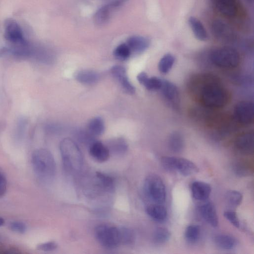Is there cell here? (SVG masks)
<instances>
[{
    "instance_id": "obj_1",
    "label": "cell",
    "mask_w": 254,
    "mask_h": 254,
    "mask_svg": "<svg viewBox=\"0 0 254 254\" xmlns=\"http://www.w3.org/2000/svg\"><path fill=\"white\" fill-rule=\"evenodd\" d=\"M200 87L199 99L206 107L220 108L224 106L228 100L225 89L211 77H205Z\"/></svg>"
},
{
    "instance_id": "obj_2",
    "label": "cell",
    "mask_w": 254,
    "mask_h": 254,
    "mask_svg": "<svg viewBox=\"0 0 254 254\" xmlns=\"http://www.w3.org/2000/svg\"><path fill=\"white\" fill-rule=\"evenodd\" d=\"M31 162L35 174L41 180L49 181L54 178L56 165L50 151L44 148L35 150L32 154Z\"/></svg>"
},
{
    "instance_id": "obj_3",
    "label": "cell",
    "mask_w": 254,
    "mask_h": 254,
    "mask_svg": "<svg viewBox=\"0 0 254 254\" xmlns=\"http://www.w3.org/2000/svg\"><path fill=\"white\" fill-rule=\"evenodd\" d=\"M63 164L67 171L76 172L81 168L83 159L82 153L76 142L70 138L63 139L60 144Z\"/></svg>"
},
{
    "instance_id": "obj_4",
    "label": "cell",
    "mask_w": 254,
    "mask_h": 254,
    "mask_svg": "<svg viewBox=\"0 0 254 254\" xmlns=\"http://www.w3.org/2000/svg\"><path fill=\"white\" fill-rule=\"evenodd\" d=\"M161 163L166 171L176 172L184 176H190L199 171L195 163L182 157L164 156L161 159Z\"/></svg>"
},
{
    "instance_id": "obj_5",
    "label": "cell",
    "mask_w": 254,
    "mask_h": 254,
    "mask_svg": "<svg viewBox=\"0 0 254 254\" xmlns=\"http://www.w3.org/2000/svg\"><path fill=\"white\" fill-rule=\"evenodd\" d=\"M143 189L147 197L155 203L162 204L165 201V186L162 179L157 175L150 174L146 177Z\"/></svg>"
},
{
    "instance_id": "obj_6",
    "label": "cell",
    "mask_w": 254,
    "mask_h": 254,
    "mask_svg": "<svg viewBox=\"0 0 254 254\" xmlns=\"http://www.w3.org/2000/svg\"><path fill=\"white\" fill-rule=\"evenodd\" d=\"M95 236L99 243L105 248L113 249L121 244L119 227L101 224L95 229Z\"/></svg>"
},
{
    "instance_id": "obj_7",
    "label": "cell",
    "mask_w": 254,
    "mask_h": 254,
    "mask_svg": "<svg viewBox=\"0 0 254 254\" xmlns=\"http://www.w3.org/2000/svg\"><path fill=\"white\" fill-rule=\"evenodd\" d=\"M210 59L213 64L222 68H234L238 65L240 62L238 52L228 47L214 50L210 54Z\"/></svg>"
},
{
    "instance_id": "obj_8",
    "label": "cell",
    "mask_w": 254,
    "mask_h": 254,
    "mask_svg": "<svg viewBox=\"0 0 254 254\" xmlns=\"http://www.w3.org/2000/svg\"><path fill=\"white\" fill-rule=\"evenodd\" d=\"M234 115L236 120L241 124L248 125L253 122L254 104L250 101H242L235 107Z\"/></svg>"
},
{
    "instance_id": "obj_9",
    "label": "cell",
    "mask_w": 254,
    "mask_h": 254,
    "mask_svg": "<svg viewBox=\"0 0 254 254\" xmlns=\"http://www.w3.org/2000/svg\"><path fill=\"white\" fill-rule=\"evenodd\" d=\"M5 39L13 45L26 42L19 25L12 19H7L5 22Z\"/></svg>"
},
{
    "instance_id": "obj_10",
    "label": "cell",
    "mask_w": 254,
    "mask_h": 254,
    "mask_svg": "<svg viewBox=\"0 0 254 254\" xmlns=\"http://www.w3.org/2000/svg\"><path fill=\"white\" fill-rule=\"evenodd\" d=\"M211 31L214 36L223 41H231L236 37L233 30L226 23L219 19L212 22Z\"/></svg>"
},
{
    "instance_id": "obj_11",
    "label": "cell",
    "mask_w": 254,
    "mask_h": 254,
    "mask_svg": "<svg viewBox=\"0 0 254 254\" xmlns=\"http://www.w3.org/2000/svg\"><path fill=\"white\" fill-rule=\"evenodd\" d=\"M111 72L126 92L129 94L135 93V87L129 81L126 68L124 66L120 65H114L111 68Z\"/></svg>"
},
{
    "instance_id": "obj_12",
    "label": "cell",
    "mask_w": 254,
    "mask_h": 254,
    "mask_svg": "<svg viewBox=\"0 0 254 254\" xmlns=\"http://www.w3.org/2000/svg\"><path fill=\"white\" fill-rule=\"evenodd\" d=\"M235 145L238 151L241 154H252L254 149L253 132H247L239 136L235 141Z\"/></svg>"
},
{
    "instance_id": "obj_13",
    "label": "cell",
    "mask_w": 254,
    "mask_h": 254,
    "mask_svg": "<svg viewBox=\"0 0 254 254\" xmlns=\"http://www.w3.org/2000/svg\"><path fill=\"white\" fill-rule=\"evenodd\" d=\"M163 96L174 107L178 105L179 91L177 87L172 82L163 79L162 84L160 89Z\"/></svg>"
},
{
    "instance_id": "obj_14",
    "label": "cell",
    "mask_w": 254,
    "mask_h": 254,
    "mask_svg": "<svg viewBox=\"0 0 254 254\" xmlns=\"http://www.w3.org/2000/svg\"><path fill=\"white\" fill-rule=\"evenodd\" d=\"M88 146L90 155L97 161L104 162L108 159L110 151L102 142L95 140Z\"/></svg>"
},
{
    "instance_id": "obj_15",
    "label": "cell",
    "mask_w": 254,
    "mask_h": 254,
    "mask_svg": "<svg viewBox=\"0 0 254 254\" xmlns=\"http://www.w3.org/2000/svg\"><path fill=\"white\" fill-rule=\"evenodd\" d=\"M121 4L119 0L112 2L100 8L94 15V21L98 25L106 24L110 20L112 11Z\"/></svg>"
},
{
    "instance_id": "obj_16",
    "label": "cell",
    "mask_w": 254,
    "mask_h": 254,
    "mask_svg": "<svg viewBox=\"0 0 254 254\" xmlns=\"http://www.w3.org/2000/svg\"><path fill=\"white\" fill-rule=\"evenodd\" d=\"M200 215L209 225L213 227L217 226L218 218L214 204L211 202H207L202 204L199 208Z\"/></svg>"
},
{
    "instance_id": "obj_17",
    "label": "cell",
    "mask_w": 254,
    "mask_h": 254,
    "mask_svg": "<svg viewBox=\"0 0 254 254\" xmlns=\"http://www.w3.org/2000/svg\"><path fill=\"white\" fill-rule=\"evenodd\" d=\"M192 195L196 200L204 201L209 196L211 188L210 186L204 182L196 181L191 186Z\"/></svg>"
},
{
    "instance_id": "obj_18",
    "label": "cell",
    "mask_w": 254,
    "mask_h": 254,
    "mask_svg": "<svg viewBox=\"0 0 254 254\" xmlns=\"http://www.w3.org/2000/svg\"><path fill=\"white\" fill-rule=\"evenodd\" d=\"M216 9L223 15L232 17L237 10L236 0H212Z\"/></svg>"
},
{
    "instance_id": "obj_19",
    "label": "cell",
    "mask_w": 254,
    "mask_h": 254,
    "mask_svg": "<svg viewBox=\"0 0 254 254\" xmlns=\"http://www.w3.org/2000/svg\"><path fill=\"white\" fill-rule=\"evenodd\" d=\"M127 44L131 52L141 53L145 51L149 46L150 41L147 38L141 36H132L127 40Z\"/></svg>"
},
{
    "instance_id": "obj_20",
    "label": "cell",
    "mask_w": 254,
    "mask_h": 254,
    "mask_svg": "<svg viewBox=\"0 0 254 254\" xmlns=\"http://www.w3.org/2000/svg\"><path fill=\"white\" fill-rule=\"evenodd\" d=\"M138 82L147 90L150 91L160 90L163 79L158 77H149L144 72L139 73L137 76Z\"/></svg>"
},
{
    "instance_id": "obj_21",
    "label": "cell",
    "mask_w": 254,
    "mask_h": 254,
    "mask_svg": "<svg viewBox=\"0 0 254 254\" xmlns=\"http://www.w3.org/2000/svg\"><path fill=\"white\" fill-rule=\"evenodd\" d=\"M189 24L195 37L201 41H206L208 38L207 32L202 22L197 18L190 16Z\"/></svg>"
},
{
    "instance_id": "obj_22",
    "label": "cell",
    "mask_w": 254,
    "mask_h": 254,
    "mask_svg": "<svg viewBox=\"0 0 254 254\" xmlns=\"http://www.w3.org/2000/svg\"><path fill=\"white\" fill-rule=\"evenodd\" d=\"M146 211L150 218L158 222L165 221L167 217V209L161 204H150L146 207Z\"/></svg>"
},
{
    "instance_id": "obj_23",
    "label": "cell",
    "mask_w": 254,
    "mask_h": 254,
    "mask_svg": "<svg viewBox=\"0 0 254 254\" xmlns=\"http://www.w3.org/2000/svg\"><path fill=\"white\" fill-rule=\"evenodd\" d=\"M75 78L79 82L85 85H92L96 83L100 78L99 74L90 69H83L77 71Z\"/></svg>"
},
{
    "instance_id": "obj_24",
    "label": "cell",
    "mask_w": 254,
    "mask_h": 254,
    "mask_svg": "<svg viewBox=\"0 0 254 254\" xmlns=\"http://www.w3.org/2000/svg\"><path fill=\"white\" fill-rule=\"evenodd\" d=\"M214 242L219 248L224 250H230L237 245L236 238L228 234H218L214 238Z\"/></svg>"
},
{
    "instance_id": "obj_25",
    "label": "cell",
    "mask_w": 254,
    "mask_h": 254,
    "mask_svg": "<svg viewBox=\"0 0 254 254\" xmlns=\"http://www.w3.org/2000/svg\"><path fill=\"white\" fill-rule=\"evenodd\" d=\"M95 177L98 185L105 191L112 192L115 190V181L112 177L100 172H96Z\"/></svg>"
},
{
    "instance_id": "obj_26",
    "label": "cell",
    "mask_w": 254,
    "mask_h": 254,
    "mask_svg": "<svg viewBox=\"0 0 254 254\" xmlns=\"http://www.w3.org/2000/svg\"><path fill=\"white\" fill-rule=\"evenodd\" d=\"M184 145V139L181 133L174 131L170 134L168 139V146L172 152L174 153L182 152Z\"/></svg>"
},
{
    "instance_id": "obj_27",
    "label": "cell",
    "mask_w": 254,
    "mask_h": 254,
    "mask_svg": "<svg viewBox=\"0 0 254 254\" xmlns=\"http://www.w3.org/2000/svg\"><path fill=\"white\" fill-rule=\"evenodd\" d=\"M87 130L94 137L102 135L105 130L104 121L99 117L92 118L88 123Z\"/></svg>"
},
{
    "instance_id": "obj_28",
    "label": "cell",
    "mask_w": 254,
    "mask_h": 254,
    "mask_svg": "<svg viewBox=\"0 0 254 254\" xmlns=\"http://www.w3.org/2000/svg\"><path fill=\"white\" fill-rule=\"evenodd\" d=\"M110 152L115 154H122L127 149V144L126 140L122 137H118L110 140L107 145Z\"/></svg>"
},
{
    "instance_id": "obj_29",
    "label": "cell",
    "mask_w": 254,
    "mask_h": 254,
    "mask_svg": "<svg viewBox=\"0 0 254 254\" xmlns=\"http://www.w3.org/2000/svg\"><path fill=\"white\" fill-rule=\"evenodd\" d=\"M170 231L164 227H158L153 232L152 239L156 245H162L167 242L170 239Z\"/></svg>"
},
{
    "instance_id": "obj_30",
    "label": "cell",
    "mask_w": 254,
    "mask_h": 254,
    "mask_svg": "<svg viewBox=\"0 0 254 254\" xmlns=\"http://www.w3.org/2000/svg\"><path fill=\"white\" fill-rule=\"evenodd\" d=\"M200 233L199 226L194 224L188 226L185 233L186 241L191 244L195 243L199 239Z\"/></svg>"
},
{
    "instance_id": "obj_31",
    "label": "cell",
    "mask_w": 254,
    "mask_h": 254,
    "mask_svg": "<svg viewBox=\"0 0 254 254\" xmlns=\"http://www.w3.org/2000/svg\"><path fill=\"white\" fill-rule=\"evenodd\" d=\"M232 170L234 174L239 177H244L250 176L252 170L246 163L241 161H236L231 166Z\"/></svg>"
},
{
    "instance_id": "obj_32",
    "label": "cell",
    "mask_w": 254,
    "mask_h": 254,
    "mask_svg": "<svg viewBox=\"0 0 254 254\" xmlns=\"http://www.w3.org/2000/svg\"><path fill=\"white\" fill-rule=\"evenodd\" d=\"M175 62V58L171 54H167L160 59L158 64V69L162 73H168L172 67Z\"/></svg>"
},
{
    "instance_id": "obj_33",
    "label": "cell",
    "mask_w": 254,
    "mask_h": 254,
    "mask_svg": "<svg viewBox=\"0 0 254 254\" xmlns=\"http://www.w3.org/2000/svg\"><path fill=\"white\" fill-rule=\"evenodd\" d=\"M131 51L127 44L122 43L118 45L114 51V55L118 60L124 61L130 57Z\"/></svg>"
},
{
    "instance_id": "obj_34",
    "label": "cell",
    "mask_w": 254,
    "mask_h": 254,
    "mask_svg": "<svg viewBox=\"0 0 254 254\" xmlns=\"http://www.w3.org/2000/svg\"><path fill=\"white\" fill-rule=\"evenodd\" d=\"M121 235V244L131 245L135 241V235L133 231L129 228L119 227Z\"/></svg>"
},
{
    "instance_id": "obj_35",
    "label": "cell",
    "mask_w": 254,
    "mask_h": 254,
    "mask_svg": "<svg viewBox=\"0 0 254 254\" xmlns=\"http://www.w3.org/2000/svg\"><path fill=\"white\" fill-rule=\"evenodd\" d=\"M226 199L228 203L233 207L240 205L243 199L242 193L236 190H228L226 193Z\"/></svg>"
},
{
    "instance_id": "obj_36",
    "label": "cell",
    "mask_w": 254,
    "mask_h": 254,
    "mask_svg": "<svg viewBox=\"0 0 254 254\" xmlns=\"http://www.w3.org/2000/svg\"><path fill=\"white\" fill-rule=\"evenodd\" d=\"M75 137L80 142L86 144L88 146L94 140V136H93L87 130L77 129L74 132Z\"/></svg>"
},
{
    "instance_id": "obj_37",
    "label": "cell",
    "mask_w": 254,
    "mask_h": 254,
    "mask_svg": "<svg viewBox=\"0 0 254 254\" xmlns=\"http://www.w3.org/2000/svg\"><path fill=\"white\" fill-rule=\"evenodd\" d=\"M224 216L234 227L238 228L240 227V221L236 212L226 211L224 213Z\"/></svg>"
},
{
    "instance_id": "obj_38",
    "label": "cell",
    "mask_w": 254,
    "mask_h": 254,
    "mask_svg": "<svg viewBox=\"0 0 254 254\" xmlns=\"http://www.w3.org/2000/svg\"><path fill=\"white\" fill-rule=\"evenodd\" d=\"M58 244L55 241H49L38 244L37 249L43 252H51L57 249Z\"/></svg>"
},
{
    "instance_id": "obj_39",
    "label": "cell",
    "mask_w": 254,
    "mask_h": 254,
    "mask_svg": "<svg viewBox=\"0 0 254 254\" xmlns=\"http://www.w3.org/2000/svg\"><path fill=\"white\" fill-rule=\"evenodd\" d=\"M9 227L11 230L19 234H24L27 230V226L25 224L20 221L11 222Z\"/></svg>"
},
{
    "instance_id": "obj_40",
    "label": "cell",
    "mask_w": 254,
    "mask_h": 254,
    "mask_svg": "<svg viewBox=\"0 0 254 254\" xmlns=\"http://www.w3.org/2000/svg\"><path fill=\"white\" fill-rule=\"evenodd\" d=\"M6 189V179L2 171L0 169V197L5 194Z\"/></svg>"
},
{
    "instance_id": "obj_41",
    "label": "cell",
    "mask_w": 254,
    "mask_h": 254,
    "mask_svg": "<svg viewBox=\"0 0 254 254\" xmlns=\"http://www.w3.org/2000/svg\"><path fill=\"white\" fill-rule=\"evenodd\" d=\"M4 223V220L3 218L0 217V226H2Z\"/></svg>"
},
{
    "instance_id": "obj_42",
    "label": "cell",
    "mask_w": 254,
    "mask_h": 254,
    "mask_svg": "<svg viewBox=\"0 0 254 254\" xmlns=\"http://www.w3.org/2000/svg\"><path fill=\"white\" fill-rule=\"evenodd\" d=\"M247 0L251 2V1H253V0Z\"/></svg>"
}]
</instances>
